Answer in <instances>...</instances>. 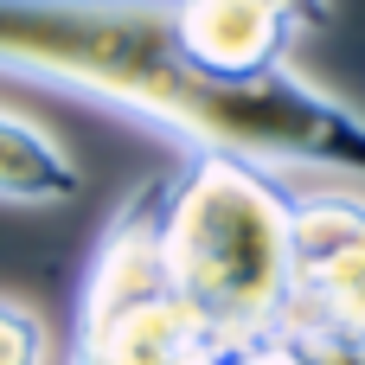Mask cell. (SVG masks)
<instances>
[{"mask_svg":"<svg viewBox=\"0 0 365 365\" xmlns=\"http://www.w3.org/2000/svg\"><path fill=\"white\" fill-rule=\"evenodd\" d=\"M77 353L90 365H218V334L180 302V289H160L148 302H128L115 314L77 321Z\"/></svg>","mask_w":365,"mask_h":365,"instance_id":"4","label":"cell"},{"mask_svg":"<svg viewBox=\"0 0 365 365\" xmlns=\"http://www.w3.org/2000/svg\"><path fill=\"white\" fill-rule=\"evenodd\" d=\"M218 365H321V340H308L302 327H269V334H257V340L225 346Z\"/></svg>","mask_w":365,"mask_h":365,"instance_id":"7","label":"cell"},{"mask_svg":"<svg viewBox=\"0 0 365 365\" xmlns=\"http://www.w3.org/2000/svg\"><path fill=\"white\" fill-rule=\"evenodd\" d=\"M0 365H45V321L13 295H0Z\"/></svg>","mask_w":365,"mask_h":365,"instance_id":"8","label":"cell"},{"mask_svg":"<svg viewBox=\"0 0 365 365\" xmlns=\"http://www.w3.org/2000/svg\"><path fill=\"white\" fill-rule=\"evenodd\" d=\"M0 71L141 115L192 154L365 180V115L295 71L218 83L180 51V0H0Z\"/></svg>","mask_w":365,"mask_h":365,"instance_id":"1","label":"cell"},{"mask_svg":"<svg viewBox=\"0 0 365 365\" xmlns=\"http://www.w3.org/2000/svg\"><path fill=\"white\" fill-rule=\"evenodd\" d=\"M263 6H276V13H282V19H295L302 32L334 26V0H263Z\"/></svg>","mask_w":365,"mask_h":365,"instance_id":"9","label":"cell"},{"mask_svg":"<svg viewBox=\"0 0 365 365\" xmlns=\"http://www.w3.org/2000/svg\"><path fill=\"white\" fill-rule=\"evenodd\" d=\"M302 26L263 0H180V51L218 83H257L289 71Z\"/></svg>","mask_w":365,"mask_h":365,"instance_id":"3","label":"cell"},{"mask_svg":"<svg viewBox=\"0 0 365 365\" xmlns=\"http://www.w3.org/2000/svg\"><path fill=\"white\" fill-rule=\"evenodd\" d=\"M64 365H90V359H83V353H77V346H71V359H64Z\"/></svg>","mask_w":365,"mask_h":365,"instance_id":"11","label":"cell"},{"mask_svg":"<svg viewBox=\"0 0 365 365\" xmlns=\"http://www.w3.org/2000/svg\"><path fill=\"white\" fill-rule=\"evenodd\" d=\"M308 340H365V250L295 289V321Z\"/></svg>","mask_w":365,"mask_h":365,"instance_id":"6","label":"cell"},{"mask_svg":"<svg viewBox=\"0 0 365 365\" xmlns=\"http://www.w3.org/2000/svg\"><path fill=\"white\" fill-rule=\"evenodd\" d=\"M83 192L77 160L19 109H0V205H64Z\"/></svg>","mask_w":365,"mask_h":365,"instance_id":"5","label":"cell"},{"mask_svg":"<svg viewBox=\"0 0 365 365\" xmlns=\"http://www.w3.org/2000/svg\"><path fill=\"white\" fill-rule=\"evenodd\" d=\"M167 276L218 346L295 321V186L244 154H192L167 199Z\"/></svg>","mask_w":365,"mask_h":365,"instance_id":"2","label":"cell"},{"mask_svg":"<svg viewBox=\"0 0 365 365\" xmlns=\"http://www.w3.org/2000/svg\"><path fill=\"white\" fill-rule=\"evenodd\" d=\"M321 365H365V340H321Z\"/></svg>","mask_w":365,"mask_h":365,"instance_id":"10","label":"cell"}]
</instances>
